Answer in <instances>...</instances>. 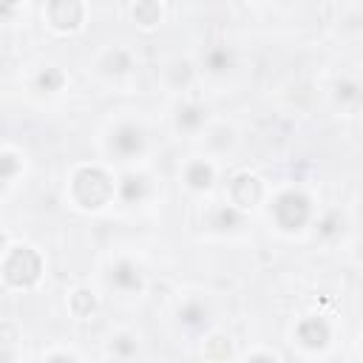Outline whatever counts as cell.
I'll list each match as a JSON object with an SVG mask.
<instances>
[{
  "mask_svg": "<svg viewBox=\"0 0 363 363\" xmlns=\"http://www.w3.org/2000/svg\"><path fill=\"white\" fill-rule=\"evenodd\" d=\"M111 148L119 154V157H136L142 148H145V133L136 128V125H122L117 133H114V142Z\"/></svg>",
  "mask_w": 363,
  "mask_h": 363,
  "instance_id": "6da1fadb",
  "label": "cell"
},
{
  "mask_svg": "<svg viewBox=\"0 0 363 363\" xmlns=\"http://www.w3.org/2000/svg\"><path fill=\"white\" fill-rule=\"evenodd\" d=\"M111 284H114V286H119L122 293H133V289H139V286H142V272H139V267H136V264H131V261H119V264L111 270Z\"/></svg>",
  "mask_w": 363,
  "mask_h": 363,
  "instance_id": "7a4b0ae2",
  "label": "cell"
},
{
  "mask_svg": "<svg viewBox=\"0 0 363 363\" xmlns=\"http://www.w3.org/2000/svg\"><path fill=\"white\" fill-rule=\"evenodd\" d=\"M185 179H187V185H190V187L204 190V187H210V185H213V168H210V165H204V162H193V165L187 168Z\"/></svg>",
  "mask_w": 363,
  "mask_h": 363,
  "instance_id": "3957f363",
  "label": "cell"
},
{
  "mask_svg": "<svg viewBox=\"0 0 363 363\" xmlns=\"http://www.w3.org/2000/svg\"><path fill=\"white\" fill-rule=\"evenodd\" d=\"M202 122H204V111H202V108H196V105L179 108V117H176L179 131H196Z\"/></svg>",
  "mask_w": 363,
  "mask_h": 363,
  "instance_id": "277c9868",
  "label": "cell"
},
{
  "mask_svg": "<svg viewBox=\"0 0 363 363\" xmlns=\"http://www.w3.org/2000/svg\"><path fill=\"white\" fill-rule=\"evenodd\" d=\"M204 62H207V68L213 71V74H222V71L230 68V51L227 48H213Z\"/></svg>",
  "mask_w": 363,
  "mask_h": 363,
  "instance_id": "5b68a950",
  "label": "cell"
},
{
  "mask_svg": "<svg viewBox=\"0 0 363 363\" xmlns=\"http://www.w3.org/2000/svg\"><path fill=\"white\" fill-rule=\"evenodd\" d=\"M119 190H122V196L128 199V202H133V199H142V193H145V176H125L122 179V185H119Z\"/></svg>",
  "mask_w": 363,
  "mask_h": 363,
  "instance_id": "8992f818",
  "label": "cell"
},
{
  "mask_svg": "<svg viewBox=\"0 0 363 363\" xmlns=\"http://www.w3.org/2000/svg\"><path fill=\"white\" fill-rule=\"evenodd\" d=\"M335 97H338V103H352V100L360 103L363 100V88L357 83H352V80H343V83H338Z\"/></svg>",
  "mask_w": 363,
  "mask_h": 363,
  "instance_id": "52a82bcc",
  "label": "cell"
},
{
  "mask_svg": "<svg viewBox=\"0 0 363 363\" xmlns=\"http://www.w3.org/2000/svg\"><path fill=\"white\" fill-rule=\"evenodd\" d=\"M179 315H182V321H185L187 326H202V324L207 321V310H204L202 304H187Z\"/></svg>",
  "mask_w": 363,
  "mask_h": 363,
  "instance_id": "ba28073f",
  "label": "cell"
}]
</instances>
